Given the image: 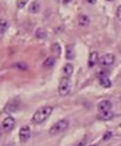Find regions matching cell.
Wrapping results in <instances>:
<instances>
[{"mask_svg":"<svg viewBox=\"0 0 121 146\" xmlns=\"http://www.w3.org/2000/svg\"><path fill=\"white\" fill-rule=\"evenodd\" d=\"M71 90V82L68 77H63L59 83V95L60 96H66Z\"/></svg>","mask_w":121,"mask_h":146,"instance_id":"3","label":"cell"},{"mask_svg":"<svg viewBox=\"0 0 121 146\" xmlns=\"http://www.w3.org/2000/svg\"><path fill=\"white\" fill-rule=\"evenodd\" d=\"M52 113V106L50 105H45V106H41L37 111L32 115V122L35 124H41L48 118Z\"/></svg>","mask_w":121,"mask_h":146,"instance_id":"1","label":"cell"},{"mask_svg":"<svg viewBox=\"0 0 121 146\" xmlns=\"http://www.w3.org/2000/svg\"><path fill=\"white\" fill-rule=\"evenodd\" d=\"M69 127V121L68 119H60L59 122H56L55 124H52V127H50V136H56V135L64 132Z\"/></svg>","mask_w":121,"mask_h":146,"instance_id":"2","label":"cell"},{"mask_svg":"<svg viewBox=\"0 0 121 146\" xmlns=\"http://www.w3.org/2000/svg\"><path fill=\"white\" fill-rule=\"evenodd\" d=\"M17 109H18V103H17V101H10V103H8L7 106H5V111H7V113L15 111Z\"/></svg>","mask_w":121,"mask_h":146,"instance_id":"15","label":"cell"},{"mask_svg":"<svg viewBox=\"0 0 121 146\" xmlns=\"http://www.w3.org/2000/svg\"><path fill=\"white\" fill-rule=\"evenodd\" d=\"M65 58L68 60H71V59L75 58V50H74V45H68L65 49Z\"/></svg>","mask_w":121,"mask_h":146,"instance_id":"10","label":"cell"},{"mask_svg":"<svg viewBox=\"0 0 121 146\" xmlns=\"http://www.w3.org/2000/svg\"><path fill=\"white\" fill-rule=\"evenodd\" d=\"M111 136H112V133H111V132H107V133H105V136H103V140H105V141H106V140L111 139Z\"/></svg>","mask_w":121,"mask_h":146,"instance_id":"22","label":"cell"},{"mask_svg":"<svg viewBox=\"0 0 121 146\" xmlns=\"http://www.w3.org/2000/svg\"><path fill=\"white\" fill-rule=\"evenodd\" d=\"M98 111L99 113H105V111H110L111 110V108H112V104H111V101L110 100H102V101H99L98 103Z\"/></svg>","mask_w":121,"mask_h":146,"instance_id":"7","label":"cell"},{"mask_svg":"<svg viewBox=\"0 0 121 146\" xmlns=\"http://www.w3.org/2000/svg\"><path fill=\"white\" fill-rule=\"evenodd\" d=\"M15 127V119L13 117H5L1 122V128L4 132H10Z\"/></svg>","mask_w":121,"mask_h":146,"instance_id":"4","label":"cell"},{"mask_svg":"<svg viewBox=\"0 0 121 146\" xmlns=\"http://www.w3.org/2000/svg\"><path fill=\"white\" fill-rule=\"evenodd\" d=\"M87 3H89V4H94V3H96V1H94V0H91V1H89V0H88V1H87Z\"/></svg>","mask_w":121,"mask_h":146,"instance_id":"25","label":"cell"},{"mask_svg":"<svg viewBox=\"0 0 121 146\" xmlns=\"http://www.w3.org/2000/svg\"><path fill=\"white\" fill-rule=\"evenodd\" d=\"M55 64V58L54 56H48L45 62H43V66L45 67H52Z\"/></svg>","mask_w":121,"mask_h":146,"instance_id":"19","label":"cell"},{"mask_svg":"<svg viewBox=\"0 0 121 146\" xmlns=\"http://www.w3.org/2000/svg\"><path fill=\"white\" fill-rule=\"evenodd\" d=\"M8 27H9V25H8V22L5 19H1L0 21V35H4L5 32H7Z\"/></svg>","mask_w":121,"mask_h":146,"instance_id":"17","label":"cell"},{"mask_svg":"<svg viewBox=\"0 0 121 146\" xmlns=\"http://www.w3.org/2000/svg\"><path fill=\"white\" fill-rule=\"evenodd\" d=\"M40 8H41L40 3H38V1H32V3L29 4V8H28V9H29L31 13H33V14H35V13H38Z\"/></svg>","mask_w":121,"mask_h":146,"instance_id":"16","label":"cell"},{"mask_svg":"<svg viewBox=\"0 0 121 146\" xmlns=\"http://www.w3.org/2000/svg\"><path fill=\"white\" fill-rule=\"evenodd\" d=\"M15 67H17L18 69H22V71H26V69H28V66L26 63H17V64H15Z\"/></svg>","mask_w":121,"mask_h":146,"instance_id":"20","label":"cell"},{"mask_svg":"<svg viewBox=\"0 0 121 146\" xmlns=\"http://www.w3.org/2000/svg\"><path fill=\"white\" fill-rule=\"evenodd\" d=\"M99 63L106 67L112 66V64L115 63V55L114 54H105V55H102L101 58H99Z\"/></svg>","mask_w":121,"mask_h":146,"instance_id":"6","label":"cell"},{"mask_svg":"<svg viewBox=\"0 0 121 146\" xmlns=\"http://www.w3.org/2000/svg\"><path fill=\"white\" fill-rule=\"evenodd\" d=\"M17 4H18V7H19V8H23L26 4H27V1H24V0H22V1H18Z\"/></svg>","mask_w":121,"mask_h":146,"instance_id":"23","label":"cell"},{"mask_svg":"<svg viewBox=\"0 0 121 146\" xmlns=\"http://www.w3.org/2000/svg\"><path fill=\"white\" fill-rule=\"evenodd\" d=\"M89 22H91V19H89V17L87 14H79V17H78V25L79 26H82V27L88 26Z\"/></svg>","mask_w":121,"mask_h":146,"instance_id":"12","label":"cell"},{"mask_svg":"<svg viewBox=\"0 0 121 146\" xmlns=\"http://www.w3.org/2000/svg\"><path fill=\"white\" fill-rule=\"evenodd\" d=\"M73 72H74V66L71 63H68V64H65L64 66V68H63V74H64V77H70L71 74H73Z\"/></svg>","mask_w":121,"mask_h":146,"instance_id":"11","label":"cell"},{"mask_svg":"<svg viewBox=\"0 0 121 146\" xmlns=\"http://www.w3.org/2000/svg\"><path fill=\"white\" fill-rule=\"evenodd\" d=\"M119 50H120V53H121V46H120V48H119Z\"/></svg>","mask_w":121,"mask_h":146,"instance_id":"27","label":"cell"},{"mask_svg":"<svg viewBox=\"0 0 121 146\" xmlns=\"http://www.w3.org/2000/svg\"><path fill=\"white\" fill-rule=\"evenodd\" d=\"M86 145H87V139L84 137V139H82L80 141H78L75 145H73V146H86Z\"/></svg>","mask_w":121,"mask_h":146,"instance_id":"21","label":"cell"},{"mask_svg":"<svg viewBox=\"0 0 121 146\" xmlns=\"http://www.w3.org/2000/svg\"><path fill=\"white\" fill-rule=\"evenodd\" d=\"M31 137V127L29 126H23L19 129V140L22 142H26Z\"/></svg>","mask_w":121,"mask_h":146,"instance_id":"5","label":"cell"},{"mask_svg":"<svg viewBox=\"0 0 121 146\" xmlns=\"http://www.w3.org/2000/svg\"><path fill=\"white\" fill-rule=\"evenodd\" d=\"M98 62H99L98 53H97V51H92V53L89 54V58H88V67L89 68H93Z\"/></svg>","mask_w":121,"mask_h":146,"instance_id":"8","label":"cell"},{"mask_svg":"<svg viewBox=\"0 0 121 146\" xmlns=\"http://www.w3.org/2000/svg\"><path fill=\"white\" fill-rule=\"evenodd\" d=\"M98 118L101 121H110V119L114 118V113L111 110L110 111H105V113H99L98 114Z\"/></svg>","mask_w":121,"mask_h":146,"instance_id":"14","label":"cell"},{"mask_svg":"<svg viewBox=\"0 0 121 146\" xmlns=\"http://www.w3.org/2000/svg\"><path fill=\"white\" fill-rule=\"evenodd\" d=\"M51 51H52V56L56 58V56H59L61 54V46L59 45L58 42H54L52 45H51Z\"/></svg>","mask_w":121,"mask_h":146,"instance_id":"13","label":"cell"},{"mask_svg":"<svg viewBox=\"0 0 121 146\" xmlns=\"http://www.w3.org/2000/svg\"><path fill=\"white\" fill-rule=\"evenodd\" d=\"M98 82H99V85H101L102 87H105V88H109V87H111L112 86L111 80H110L106 74H99L98 76Z\"/></svg>","mask_w":121,"mask_h":146,"instance_id":"9","label":"cell"},{"mask_svg":"<svg viewBox=\"0 0 121 146\" xmlns=\"http://www.w3.org/2000/svg\"><path fill=\"white\" fill-rule=\"evenodd\" d=\"M36 38H38V40L46 38V31L43 30V28H37V30H36Z\"/></svg>","mask_w":121,"mask_h":146,"instance_id":"18","label":"cell"},{"mask_svg":"<svg viewBox=\"0 0 121 146\" xmlns=\"http://www.w3.org/2000/svg\"><path fill=\"white\" fill-rule=\"evenodd\" d=\"M89 146H98V145H97V144H93V145H89Z\"/></svg>","mask_w":121,"mask_h":146,"instance_id":"26","label":"cell"},{"mask_svg":"<svg viewBox=\"0 0 121 146\" xmlns=\"http://www.w3.org/2000/svg\"><path fill=\"white\" fill-rule=\"evenodd\" d=\"M117 18H119V19L121 21V5L119 8H117Z\"/></svg>","mask_w":121,"mask_h":146,"instance_id":"24","label":"cell"},{"mask_svg":"<svg viewBox=\"0 0 121 146\" xmlns=\"http://www.w3.org/2000/svg\"><path fill=\"white\" fill-rule=\"evenodd\" d=\"M120 127H121V123H120Z\"/></svg>","mask_w":121,"mask_h":146,"instance_id":"28","label":"cell"}]
</instances>
